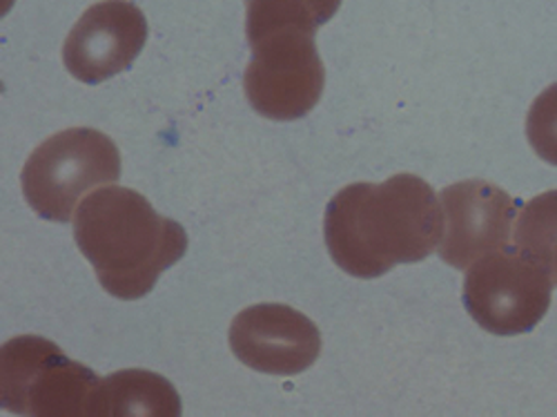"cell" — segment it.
Segmentation results:
<instances>
[{
	"instance_id": "cell-1",
	"label": "cell",
	"mask_w": 557,
	"mask_h": 417,
	"mask_svg": "<svg viewBox=\"0 0 557 417\" xmlns=\"http://www.w3.org/2000/svg\"><path fill=\"white\" fill-rule=\"evenodd\" d=\"M444 235V212L431 185L414 174L352 183L323 214L333 261L357 280H377L397 263L426 259Z\"/></svg>"
},
{
	"instance_id": "cell-2",
	"label": "cell",
	"mask_w": 557,
	"mask_h": 417,
	"mask_svg": "<svg viewBox=\"0 0 557 417\" xmlns=\"http://www.w3.org/2000/svg\"><path fill=\"white\" fill-rule=\"evenodd\" d=\"M74 242L101 286L123 302L141 299L183 259L188 233L136 191L108 185L76 208Z\"/></svg>"
},
{
	"instance_id": "cell-3",
	"label": "cell",
	"mask_w": 557,
	"mask_h": 417,
	"mask_svg": "<svg viewBox=\"0 0 557 417\" xmlns=\"http://www.w3.org/2000/svg\"><path fill=\"white\" fill-rule=\"evenodd\" d=\"M250 63L244 74L248 103L272 121L304 119L319 103L326 70L319 59V27L304 0H246Z\"/></svg>"
},
{
	"instance_id": "cell-4",
	"label": "cell",
	"mask_w": 557,
	"mask_h": 417,
	"mask_svg": "<svg viewBox=\"0 0 557 417\" xmlns=\"http://www.w3.org/2000/svg\"><path fill=\"white\" fill-rule=\"evenodd\" d=\"M119 179L121 155L112 138L91 127H70L32 152L21 185L25 201L38 217L67 223L87 191Z\"/></svg>"
},
{
	"instance_id": "cell-5",
	"label": "cell",
	"mask_w": 557,
	"mask_h": 417,
	"mask_svg": "<svg viewBox=\"0 0 557 417\" xmlns=\"http://www.w3.org/2000/svg\"><path fill=\"white\" fill-rule=\"evenodd\" d=\"M101 378L70 359L54 342L23 335L0 351V404L16 415H89Z\"/></svg>"
},
{
	"instance_id": "cell-6",
	"label": "cell",
	"mask_w": 557,
	"mask_h": 417,
	"mask_svg": "<svg viewBox=\"0 0 557 417\" xmlns=\"http://www.w3.org/2000/svg\"><path fill=\"white\" fill-rule=\"evenodd\" d=\"M553 286L548 268L518 246H506L471 266L463 280V306L493 335H524L548 312Z\"/></svg>"
},
{
	"instance_id": "cell-7",
	"label": "cell",
	"mask_w": 557,
	"mask_h": 417,
	"mask_svg": "<svg viewBox=\"0 0 557 417\" xmlns=\"http://www.w3.org/2000/svg\"><path fill=\"white\" fill-rule=\"evenodd\" d=\"M444 242L440 257L457 270H469L482 257L508 246L520 204L495 183L469 179L440 195Z\"/></svg>"
},
{
	"instance_id": "cell-8",
	"label": "cell",
	"mask_w": 557,
	"mask_h": 417,
	"mask_svg": "<svg viewBox=\"0 0 557 417\" xmlns=\"http://www.w3.org/2000/svg\"><path fill=\"white\" fill-rule=\"evenodd\" d=\"M230 348L257 373L290 378L317 361L321 333L310 317L286 304H255L232 319Z\"/></svg>"
},
{
	"instance_id": "cell-9",
	"label": "cell",
	"mask_w": 557,
	"mask_h": 417,
	"mask_svg": "<svg viewBox=\"0 0 557 417\" xmlns=\"http://www.w3.org/2000/svg\"><path fill=\"white\" fill-rule=\"evenodd\" d=\"M148 32V19L129 0H103L72 27L63 45V63L76 81L99 85L136 61Z\"/></svg>"
},
{
	"instance_id": "cell-10",
	"label": "cell",
	"mask_w": 557,
	"mask_h": 417,
	"mask_svg": "<svg viewBox=\"0 0 557 417\" xmlns=\"http://www.w3.org/2000/svg\"><path fill=\"white\" fill-rule=\"evenodd\" d=\"M176 389L152 370L129 368L101 378L89 404V417H178Z\"/></svg>"
},
{
	"instance_id": "cell-11",
	"label": "cell",
	"mask_w": 557,
	"mask_h": 417,
	"mask_svg": "<svg viewBox=\"0 0 557 417\" xmlns=\"http://www.w3.org/2000/svg\"><path fill=\"white\" fill-rule=\"evenodd\" d=\"M555 235H557V191H550L531 199L522 208V214L518 217V225L513 230V240L520 250H524L546 268V255Z\"/></svg>"
},
{
	"instance_id": "cell-12",
	"label": "cell",
	"mask_w": 557,
	"mask_h": 417,
	"mask_svg": "<svg viewBox=\"0 0 557 417\" xmlns=\"http://www.w3.org/2000/svg\"><path fill=\"white\" fill-rule=\"evenodd\" d=\"M527 136L542 161L557 165V83L533 101L527 116Z\"/></svg>"
},
{
	"instance_id": "cell-13",
	"label": "cell",
	"mask_w": 557,
	"mask_h": 417,
	"mask_svg": "<svg viewBox=\"0 0 557 417\" xmlns=\"http://www.w3.org/2000/svg\"><path fill=\"white\" fill-rule=\"evenodd\" d=\"M304 3L312 10V14H314V19H317V23L321 27V25H326L337 14L342 0H304Z\"/></svg>"
},
{
	"instance_id": "cell-14",
	"label": "cell",
	"mask_w": 557,
	"mask_h": 417,
	"mask_svg": "<svg viewBox=\"0 0 557 417\" xmlns=\"http://www.w3.org/2000/svg\"><path fill=\"white\" fill-rule=\"evenodd\" d=\"M546 268L550 270V274H553V282L557 284V235H555V240H553V244H550V248H548V255H546Z\"/></svg>"
}]
</instances>
